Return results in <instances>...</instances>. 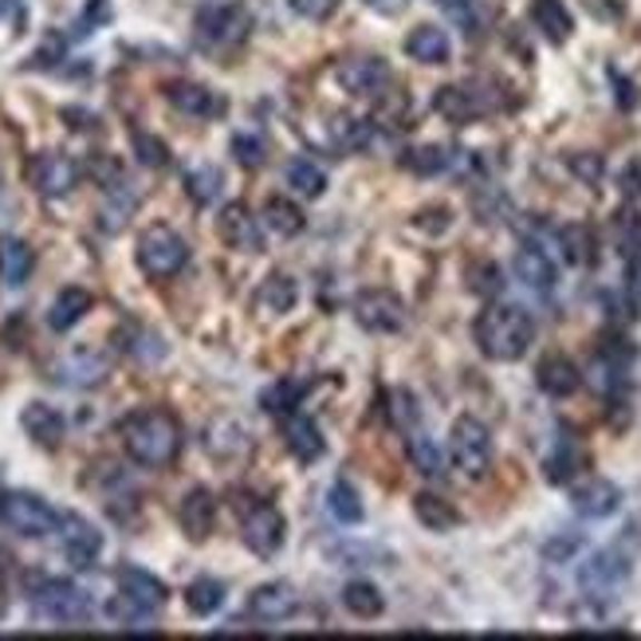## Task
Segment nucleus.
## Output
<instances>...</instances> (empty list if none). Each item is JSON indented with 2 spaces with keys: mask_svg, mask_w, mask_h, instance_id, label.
Here are the masks:
<instances>
[{
  "mask_svg": "<svg viewBox=\"0 0 641 641\" xmlns=\"http://www.w3.org/2000/svg\"><path fill=\"white\" fill-rule=\"evenodd\" d=\"M118 437L126 457L142 468H166L182 453V421L169 409H138L118 425Z\"/></svg>",
  "mask_w": 641,
  "mask_h": 641,
  "instance_id": "obj_1",
  "label": "nucleus"
},
{
  "mask_svg": "<svg viewBox=\"0 0 641 641\" xmlns=\"http://www.w3.org/2000/svg\"><path fill=\"white\" fill-rule=\"evenodd\" d=\"M476 347L492 362H516L535 342V319L516 303H492L476 315Z\"/></svg>",
  "mask_w": 641,
  "mask_h": 641,
  "instance_id": "obj_2",
  "label": "nucleus"
},
{
  "mask_svg": "<svg viewBox=\"0 0 641 641\" xmlns=\"http://www.w3.org/2000/svg\"><path fill=\"white\" fill-rule=\"evenodd\" d=\"M138 268L150 280H174L190 264V244L174 233L169 225H150L138 236V252H134Z\"/></svg>",
  "mask_w": 641,
  "mask_h": 641,
  "instance_id": "obj_3",
  "label": "nucleus"
},
{
  "mask_svg": "<svg viewBox=\"0 0 641 641\" xmlns=\"http://www.w3.org/2000/svg\"><path fill=\"white\" fill-rule=\"evenodd\" d=\"M59 512L48 501H40L36 492H4L0 496V524L9 532L25 535V540H43V535L59 532Z\"/></svg>",
  "mask_w": 641,
  "mask_h": 641,
  "instance_id": "obj_4",
  "label": "nucleus"
},
{
  "mask_svg": "<svg viewBox=\"0 0 641 641\" xmlns=\"http://www.w3.org/2000/svg\"><path fill=\"white\" fill-rule=\"evenodd\" d=\"M32 606L40 618L48 622H59V625H79L91 618V594L84 591L79 583L71 579H43L40 586L32 591Z\"/></svg>",
  "mask_w": 641,
  "mask_h": 641,
  "instance_id": "obj_5",
  "label": "nucleus"
},
{
  "mask_svg": "<svg viewBox=\"0 0 641 641\" xmlns=\"http://www.w3.org/2000/svg\"><path fill=\"white\" fill-rule=\"evenodd\" d=\"M449 457L460 468V476L468 480H480L492 468V434L480 417L465 414L453 421V437H449Z\"/></svg>",
  "mask_w": 641,
  "mask_h": 641,
  "instance_id": "obj_6",
  "label": "nucleus"
},
{
  "mask_svg": "<svg viewBox=\"0 0 641 641\" xmlns=\"http://www.w3.org/2000/svg\"><path fill=\"white\" fill-rule=\"evenodd\" d=\"M249 25L252 20L241 4H205V9L197 12V20H193V28H197V43L208 51L236 48V43L249 36Z\"/></svg>",
  "mask_w": 641,
  "mask_h": 641,
  "instance_id": "obj_7",
  "label": "nucleus"
},
{
  "mask_svg": "<svg viewBox=\"0 0 641 641\" xmlns=\"http://www.w3.org/2000/svg\"><path fill=\"white\" fill-rule=\"evenodd\" d=\"M334 79L347 95L355 99H382L390 91L394 76H390V64L378 56H350L334 67Z\"/></svg>",
  "mask_w": 641,
  "mask_h": 641,
  "instance_id": "obj_8",
  "label": "nucleus"
},
{
  "mask_svg": "<svg viewBox=\"0 0 641 641\" xmlns=\"http://www.w3.org/2000/svg\"><path fill=\"white\" fill-rule=\"evenodd\" d=\"M79 174H84V166L59 150H43L28 162V182H32V190L40 197H67V193L76 190Z\"/></svg>",
  "mask_w": 641,
  "mask_h": 641,
  "instance_id": "obj_9",
  "label": "nucleus"
},
{
  "mask_svg": "<svg viewBox=\"0 0 641 641\" xmlns=\"http://www.w3.org/2000/svg\"><path fill=\"white\" fill-rule=\"evenodd\" d=\"M51 378L67 390H99L110 378V359L103 350H67L64 359H56Z\"/></svg>",
  "mask_w": 641,
  "mask_h": 641,
  "instance_id": "obj_10",
  "label": "nucleus"
},
{
  "mask_svg": "<svg viewBox=\"0 0 641 641\" xmlns=\"http://www.w3.org/2000/svg\"><path fill=\"white\" fill-rule=\"evenodd\" d=\"M241 540L252 555L272 559L275 551L283 547V540H288V524H283L280 508H272V504H252L241 519Z\"/></svg>",
  "mask_w": 641,
  "mask_h": 641,
  "instance_id": "obj_11",
  "label": "nucleus"
},
{
  "mask_svg": "<svg viewBox=\"0 0 641 641\" xmlns=\"http://www.w3.org/2000/svg\"><path fill=\"white\" fill-rule=\"evenodd\" d=\"M625 579H630V559L618 555V551H594L579 566V586H583L586 599H610Z\"/></svg>",
  "mask_w": 641,
  "mask_h": 641,
  "instance_id": "obj_12",
  "label": "nucleus"
},
{
  "mask_svg": "<svg viewBox=\"0 0 641 641\" xmlns=\"http://www.w3.org/2000/svg\"><path fill=\"white\" fill-rule=\"evenodd\" d=\"M355 319L375 334H394L406 327V303L386 288H370L355 300Z\"/></svg>",
  "mask_w": 641,
  "mask_h": 641,
  "instance_id": "obj_13",
  "label": "nucleus"
},
{
  "mask_svg": "<svg viewBox=\"0 0 641 641\" xmlns=\"http://www.w3.org/2000/svg\"><path fill=\"white\" fill-rule=\"evenodd\" d=\"M59 547H64V559L76 571H87V566L99 563L103 555V535L95 524H87L84 516H64L59 519Z\"/></svg>",
  "mask_w": 641,
  "mask_h": 641,
  "instance_id": "obj_14",
  "label": "nucleus"
},
{
  "mask_svg": "<svg viewBox=\"0 0 641 641\" xmlns=\"http://www.w3.org/2000/svg\"><path fill=\"white\" fill-rule=\"evenodd\" d=\"M300 614V591L292 583H264L249 594V618L252 622H288Z\"/></svg>",
  "mask_w": 641,
  "mask_h": 641,
  "instance_id": "obj_15",
  "label": "nucleus"
},
{
  "mask_svg": "<svg viewBox=\"0 0 641 641\" xmlns=\"http://www.w3.org/2000/svg\"><path fill=\"white\" fill-rule=\"evenodd\" d=\"M217 236L229 244V249H236V252H260V244H264V233H260V221L252 217V213L241 205V201H233V205L221 208V217H217Z\"/></svg>",
  "mask_w": 641,
  "mask_h": 641,
  "instance_id": "obj_16",
  "label": "nucleus"
},
{
  "mask_svg": "<svg viewBox=\"0 0 641 641\" xmlns=\"http://www.w3.org/2000/svg\"><path fill=\"white\" fill-rule=\"evenodd\" d=\"M177 524L193 543H205L213 535V524H217V496L208 488H190L182 508H177Z\"/></svg>",
  "mask_w": 641,
  "mask_h": 641,
  "instance_id": "obj_17",
  "label": "nucleus"
},
{
  "mask_svg": "<svg viewBox=\"0 0 641 641\" xmlns=\"http://www.w3.org/2000/svg\"><path fill=\"white\" fill-rule=\"evenodd\" d=\"M571 508L586 519H606L622 508V488L610 484V480H602V476H594V480L579 484V488L571 492Z\"/></svg>",
  "mask_w": 641,
  "mask_h": 641,
  "instance_id": "obj_18",
  "label": "nucleus"
},
{
  "mask_svg": "<svg viewBox=\"0 0 641 641\" xmlns=\"http://www.w3.org/2000/svg\"><path fill=\"white\" fill-rule=\"evenodd\" d=\"M434 110H437L441 118H449V123L468 126V123H476V118H480L484 110H488V103H484L480 91H473V87L449 84V87H437Z\"/></svg>",
  "mask_w": 641,
  "mask_h": 641,
  "instance_id": "obj_19",
  "label": "nucleus"
},
{
  "mask_svg": "<svg viewBox=\"0 0 641 641\" xmlns=\"http://www.w3.org/2000/svg\"><path fill=\"white\" fill-rule=\"evenodd\" d=\"M283 445H288V453H292L295 460H303V465L319 460V457H323V449H327L323 434H319V425L311 421L308 414H288V417H283Z\"/></svg>",
  "mask_w": 641,
  "mask_h": 641,
  "instance_id": "obj_20",
  "label": "nucleus"
},
{
  "mask_svg": "<svg viewBox=\"0 0 641 641\" xmlns=\"http://www.w3.org/2000/svg\"><path fill=\"white\" fill-rule=\"evenodd\" d=\"M20 425H25V434L32 437L40 449H56L67 434V421L56 406H43V401H28L25 414H20Z\"/></svg>",
  "mask_w": 641,
  "mask_h": 641,
  "instance_id": "obj_21",
  "label": "nucleus"
},
{
  "mask_svg": "<svg viewBox=\"0 0 641 641\" xmlns=\"http://www.w3.org/2000/svg\"><path fill=\"white\" fill-rule=\"evenodd\" d=\"M115 583H118V594L142 602V606L154 610V614H158V610L166 606V599H169L166 583H162V579H154L150 571H142V566H123Z\"/></svg>",
  "mask_w": 641,
  "mask_h": 641,
  "instance_id": "obj_22",
  "label": "nucleus"
},
{
  "mask_svg": "<svg viewBox=\"0 0 641 641\" xmlns=\"http://www.w3.org/2000/svg\"><path fill=\"white\" fill-rule=\"evenodd\" d=\"M406 56L417 59V64H429V67L449 64V56H453L449 32L437 25H417L414 32L406 36Z\"/></svg>",
  "mask_w": 641,
  "mask_h": 641,
  "instance_id": "obj_23",
  "label": "nucleus"
},
{
  "mask_svg": "<svg viewBox=\"0 0 641 641\" xmlns=\"http://www.w3.org/2000/svg\"><path fill=\"white\" fill-rule=\"evenodd\" d=\"M166 99L190 118H213V115H221V110H225V99H221V95L213 91V87H205V84H169Z\"/></svg>",
  "mask_w": 641,
  "mask_h": 641,
  "instance_id": "obj_24",
  "label": "nucleus"
},
{
  "mask_svg": "<svg viewBox=\"0 0 641 641\" xmlns=\"http://www.w3.org/2000/svg\"><path fill=\"white\" fill-rule=\"evenodd\" d=\"M535 382H540L543 394H551V398H571V394L583 386V375H579V367L566 355H547V359L540 362V370H535Z\"/></svg>",
  "mask_w": 641,
  "mask_h": 641,
  "instance_id": "obj_25",
  "label": "nucleus"
},
{
  "mask_svg": "<svg viewBox=\"0 0 641 641\" xmlns=\"http://www.w3.org/2000/svg\"><path fill=\"white\" fill-rule=\"evenodd\" d=\"M36 268V252L20 236H0V283L4 288H25Z\"/></svg>",
  "mask_w": 641,
  "mask_h": 641,
  "instance_id": "obj_26",
  "label": "nucleus"
},
{
  "mask_svg": "<svg viewBox=\"0 0 641 641\" xmlns=\"http://www.w3.org/2000/svg\"><path fill=\"white\" fill-rule=\"evenodd\" d=\"M516 275L532 288V292H551L559 283V272H555V260L540 249V244L527 241L524 249L516 252Z\"/></svg>",
  "mask_w": 641,
  "mask_h": 641,
  "instance_id": "obj_27",
  "label": "nucleus"
},
{
  "mask_svg": "<svg viewBox=\"0 0 641 641\" xmlns=\"http://www.w3.org/2000/svg\"><path fill=\"white\" fill-rule=\"evenodd\" d=\"M295 300H300V288H295L292 275H268L264 283H260L256 292V311L260 315H288V311L295 308Z\"/></svg>",
  "mask_w": 641,
  "mask_h": 641,
  "instance_id": "obj_28",
  "label": "nucleus"
},
{
  "mask_svg": "<svg viewBox=\"0 0 641 641\" xmlns=\"http://www.w3.org/2000/svg\"><path fill=\"white\" fill-rule=\"evenodd\" d=\"M532 25L540 28L551 43H566L571 32H575V20H571L563 0H532Z\"/></svg>",
  "mask_w": 641,
  "mask_h": 641,
  "instance_id": "obj_29",
  "label": "nucleus"
},
{
  "mask_svg": "<svg viewBox=\"0 0 641 641\" xmlns=\"http://www.w3.org/2000/svg\"><path fill=\"white\" fill-rule=\"evenodd\" d=\"M91 303L95 300L87 288H64V292L56 295V303L48 308V327L51 331H71V327L91 311Z\"/></svg>",
  "mask_w": 641,
  "mask_h": 641,
  "instance_id": "obj_30",
  "label": "nucleus"
},
{
  "mask_svg": "<svg viewBox=\"0 0 641 641\" xmlns=\"http://www.w3.org/2000/svg\"><path fill=\"white\" fill-rule=\"evenodd\" d=\"M414 516L421 519L429 532H453V527L460 524V512L453 508L445 496H437V492H417V496H414Z\"/></svg>",
  "mask_w": 641,
  "mask_h": 641,
  "instance_id": "obj_31",
  "label": "nucleus"
},
{
  "mask_svg": "<svg viewBox=\"0 0 641 641\" xmlns=\"http://www.w3.org/2000/svg\"><path fill=\"white\" fill-rule=\"evenodd\" d=\"M264 225L272 229L275 236H300L303 233V208L288 197H268L264 201Z\"/></svg>",
  "mask_w": 641,
  "mask_h": 641,
  "instance_id": "obj_32",
  "label": "nucleus"
},
{
  "mask_svg": "<svg viewBox=\"0 0 641 641\" xmlns=\"http://www.w3.org/2000/svg\"><path fill=\"white\" fill-rule=\"evenodd\" d=\"M342 606H347L355 618H378L386 610V599H382V591H378L375 583L355 579V583L342 586Z\"/></svg>",
  "mask_w": 641,
  "mask_h": 641,
  "instance_id": "obj_33",
  "label": "nucleus"
},
{
  "mask_svg": "<svg viewBox=\"0 0 641 641\" xmlns=\"http://www.w3.org/2000/svg\"><path fill=\"white\" fill-rule=\"evenodd\" d=\"M185 606L197 618L217 614V610L225 606V583H217V579H193V583L185 586Z\"/></svg>",
  "mask_w": 641,
  "mask_h": 641,
  "instance_id": "obj_34",
  "label": "nucleus"
},
{
  "mask_svg": "<svg viewBox=\"0 0 641 641\" xmlns=\"http://www.w3.org/2000/svg\"><path fill=\"white\" fill-rule=\"evenodd\" d=\"M221 185H225V174L217 166H193L185 174V193L193 205H213L221 197Z\"/></svg>",
  "mask_w": 641,
  "mask_h": 641,
  "instance_id": "obj_35",
  "label": "nucleus"
},
{
  "mask_svg": "<svg viewBox=\"0 0 641 641\" xmlns=\"http://www.w3.org/2000/svg\"><path fill=\"white\" fill-rule=\"evenodd\" d=\"M288 185H292L300 197H323L327 193V174L315 166L311 158H295V162H288Z\"/></svg>",
  "mask_w": 641,
  "mask_h": 641,
  "instance_id": "obj_36",
  "label": "nucleus"
},
{
  "mask_svg": "<svg viewBox=\"0 0 641 641\" xmlns=\"http://www.w3.org/2000/svg\"><path fill=\"white\" fill-rule=\"evenodd\" d=\"M327 508H331V516L339 519V524H359L362 519V496L355 484L347 480H334L331 492H327Z\"/></svg>",
  "mask_w": 641,
  "mask_h": 641,
  "instance_id": "obj_37",
  "label": "nucleus"
},
{
  "mask_svg": "<svg viewBox=\"0 0 641 641\" xmlns=\"http://www.w3.org/2000/svg\"><path fill=\"white\" fill-rule=\"evenodd\" d=\"M406 453H409V465L417 468L421 476H441L445 473V457L434 441L425 434H409L406 437Z\"/></svg>",
  "mask_w": 641,
  "mask_h": 641,
  "instance_id": "obj_38",
  "label": "nucleus"
},
{
  "mask_svg": "<svg viewBox=\"0 0 641 641\" xmlns=\"http://www.w3.org/2000/svg\"><path fill=\"white\" fill-rule=\"evenodd\" d=\"M401 166L414 169V174H421V177H434L453 166V154L445 150V146H417V150L401 154Z\"/></svg>",
  "mask_w": 641,
  "mask_h": 641,
  "instance_id": "obj_39",
  "label": "nucleus"
},
{
  "mask_svg": "<svg viewBox=\"0 0 641 641\" xmlns=\"http://www.w3.org/2000/svg\"><path fill=\"white\" fill-rule=\"evenodd\" d=\"M583 465H586L583 449H575L571 441H563V445H559V449L547 457V480H551V484H566Z\"/></svg>",
  "mask_w": 641,
  "mask_h": 641,
  "instance_id": "obj_40",
  "label": "nucleus"
},
{
  "mask_svg": "<svg viewBox=\"0 0 641 641\" xmlns=\"http://www.w3.org/2000/svg\"><path fill=\"white\" fill-rule=\"evenodd\" d=\"M559 241H563V256L571 260V264H591L594 260V236L586 225H566L563 233H559Z\"/></svg>",
  "mask_w": 641,
  "mask_h": 641,
  "instance_id": "obj_41",
  "label": "nucleus"
},
{
  "mask_svg": "<svg viewBox=\"0 0 641 641\" xmlns=\"http://www.w3.org/2000/svg\"><path fill=\"white\" fill-rule=\"evenodd\" d=\"M300 398H303V386L300 382H275L272 390L260 394V406H264L268 414H275V417H288V414H295Z\"/></svg>",
  "mask_w": 641,
  "mask_h": 641,
  "instance_id": "obj_42",
  "label": "nucleus"
},
{
  "mask_svg": "<svg viewBox=\"0 0 641 641\" xmlns=\"http://www.w3.org/2000/svg\"><path fill=\"white\" fill-rule=\"evenodd\" d=\"M437 9H441L449 20H457L468 36L480 32V25H484V4H480V0H437Z\"/></svg>",
  "mask_w": 641,
  "mask_h": 641,
  "instance_id": "obj_43",
  "label": "nucleus"
},
{
  "mask_svg": "<svg viewBox=\"0 0 641 641\" xmlns=\"http://www.w3.org/2000/svg\"><path fill=\"white\" fill-rule=\"evenodd\" d=\"M130 142H134V154H138L142 166H150V169L169 166V146L162 138H154V134H146V130H134Z\"/></svg>",
  "mask_w": 641,
  "mask_h": 641,
  "instance_id": "obj_44",
  "label": "nucleus"
},
{
  "mask_svg": "<svg viewBox=\"0 0 641 641\" xmlns=\"http://www.w3.org/2000/svg\"><path fill=\"white\" fill-rule=\"evenodd\" d=\"M264 154H268V146H264V138H256V134H236L233 138V158L241 162L244 169L264 166Z\"/></svg>",
  "mask_w": 641,
  "mask_h": 641,
  "instance_id": "obj_45",
  "label": "nucleus"
},
{
  "mask_svg": "<svg viewBox=\"0 0 641 641\" xmlns=\"http://www.w3.org/2000/svg\"><path fill=\"white\" fill-rule=\"evenodd\" d=\"M566 166H571V174H575V177H583L586 185L602 182V158H599V154H571V158H566Z\"/></svg>",
  "mask_w": 641,
  "mask_h": 641,
  "instance_id": "obj_46",
  "label": "nucleus"
},
{
  "mask_svg": "<svg viewBox=\"0 0 641 641\" xmlns=\"http://www.w3.org/2000/svg\"><path fill=\"white\" fill-rule=\"evenodd\" d=\"M288 4H292V12L303 20H327L339 12V0H288Z\"/></svg>",
  "mask_w": 641,
  "mask_h": 641,
  "instance_id": "obj_47",
  "label": "nucleus"
},
{
  "mask_svg": "<svg viewBox=\"0 0 641 641\" xmlns=\"http://www.w3.org/2000/svg\"><path fill=\"white\" fill-rule=\"evenodd\" d=\"M583 4L594 12V17H606V20L622 17V4H618V0H583Z\"/></svg>",
  "mask_w": 641,
  "mask_h": 641,
  "instance_id": "obj_48",
  "label": "nucleus"
},
{
  "mask_svg": "<svg viewBox=\"0 0 641 641\" xmlns=\"http://www.w3.org/2000/svg\"><path fill=\"white\" fill-rule=\"evenodd\" d=\"M362 4H367V9H375V12H382V17H398L409 0H362Z\"/></svg>",
  "mask_w": 641,
  "mask_h": 641,
  "instance_id": "obj_49",
  "label": "nucleus"
},
{
  "mask_svg": "<svg viewBox=\"0 0 641 641\" xmlns=\"http://www.w3.org/2000/svg\"><path fill=\"white\" fill-rule=\"evenodd\" d=\"M622 182H625V193H630V197H641V162H633V166L625 169Z\"/></svg>",
  "mask_w": 641,
  "mask_h": 641,
  "instance_id": "obj_50",
  "label": "nucleus"
}]
</instances>
